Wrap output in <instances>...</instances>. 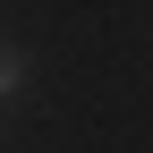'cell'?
I'll list each match as a JSON object with an SVG mask.
<instances>
[{"mask_svg":"<svg viewBox=\"0 0 153 153\" xmlns=\"http://www.w3.org/2000/svg\"><path fill=\"white\" fill-rule=\"evenodd\" d=\"M17 85H26V51H17V43H0V102H9Z\"/></svg>","mask_w":153,"mask_h":153,"instance_id":"6da1fadb","label":"cell"}]
</instances>
